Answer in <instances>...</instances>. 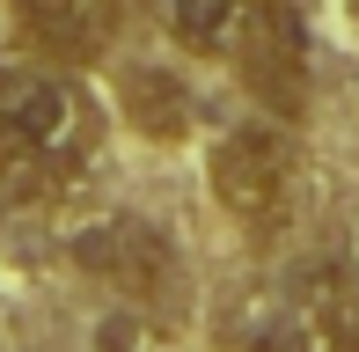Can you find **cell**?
Masks as SVG:
<instances>
[{"mask_svg": "<svg viewBox=\"0 0 359 352\" xmlns=\"http://www.w3.org/2000/svg\"><path fill=\"white\" fill-rule=\"evenodd\" d=\"M95 95L59 67H15L0 59V176L15 191L67 184L95 154Z\"/></svg>", "mask_w": 359, "mask_h": 352, "instance_id": "1", "label": "cell"}, {"mask_svg": "<svg viewBox=\"0 0 359 352\" xmlns=\"http://www.w3.org/2000/svg\"><path fill=\"white\" fill-rule=\"evenodd\" d=\"M205 184H213V205L242 228H271V220L293 205V184H301V147L279 118H242L213 140V162H205Z\"/></svg>", "mask_w": 359, "mask_h": 352, "instance_id": "2", "label": "cell"}, {"mask_svg": "<svg viewBox=\"0 0 359 352\" xmlns=\"http://www.w3.org/2000/svg\"><path fill=\"white\" fill-rule=\"evenodd\" d=\"M74 264L88 271L95 286H110L118 301H169L184 286V264H176V243L140 213H95L67 235Z\"/></svg>", "mask_w": 359, "mask_h": 352, "instance_id": "3", "label": "cell"}, {"mask_svg": "<svg viewBox=\"0 0 359 352\" xmlns=\"http://www.w3.org/2000/svg\"><path fill=\"white\" fill-rule=\"evenodd\" d=\"M250 345H257V352H359L352 279H345L337 264H301L279 294L264 301Z\"/></svg>", "mask_w": 359, "mask_h": 352, "instance_id": "4", "label": "cell"}, {"mask_svg": "<svg viewBox=\"0 0 359 352\" xmlns=\"http://www.w3.org/2000/svg\"><path fill=\"white\" fill-rule=\"evenodd\" d=\"M22 22H29V37L52 59L88 67V59H103L110 44H118L125 0H22Z\"/></svg>", "mask_w": 359, "mask_h": 352, "instance_id": "5", "label": "cell"}, {"mask_svg": "<svg viewBox=\"0 0 359 352\" xmlns=\"http://www.w3.org/2000/svg\"><path fill=\"white\" fill-rule=\"evenodd\" d=\"M257 15H264V0H161L169 37L191 59H227V67H242V52L257 37Z\"/></svg>", "mask_w": 359, "mask_h": 352, "instance_id": "6", "label": "cell"}, {"mask_svg": "<svg viewBox=\"0 0 359 352\" xmlns=\"http://www.w3.org/2000/svg\"><path fill=\"white\" fill-rule=\"evenodd\" d=\"M242 81L264 95L271 110H301V22H293L286 0H264L257 37L242 52Z\"/></svg>", "mask_w": 359, "mask_h": 352, "instance_id": "7", "label": "cell"}, {"mask_svg": "<svg viewBox=\"0 0 359 352\" xmlns=\"http://www.w3.org/2000/svg\"><path fill=\"white\" fill-rule=\"evenodd\" d=\"M125 110H133V125L147 140H184L191 88L176 81V74H161V67H133V74H125Z\"/></svg>", "mask_w": 359, "mask_h": 352, "instance_id": "8", "label": "cell"}, {"mask_svg": "<svg viewBox=\"0 0 359 352\" xmlns=\"http://www.w3.org/2000/svg\"><path fill=\"white\" fill-rule=\"evenodd\" d=\"M352 271H359V243H352Z\"/></svg>", "mask_w": 359, "mask_h": 352, "instance_id": "9", "label": "cell"}]
</instances>
